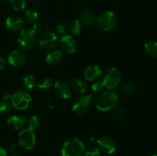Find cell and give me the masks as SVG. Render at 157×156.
Returning a JSON list of instances; mask_svg holds the SVG:
<instances>
[{"label": "cell", "mask_w": 157, "mask_h": 156, "mask_svg": "<svg viewBox=\"0 0 157 156\" xmlns=\"http://www.w3.org/2000/svg\"><path fill=\"white\" fill-rule=\"evenodd\" d=\"M32 29L35 34H38L39 32H41V31L42 30V26H41V24H38V23H35L33 24V27H32Z\"/></svg>", "instance_id": "d6a6232c"}, {"label": "cell", "mask_w": 157, "mask_h": 156, "mask_svg": "<svg viewBox=\"0 0 157 156\" xmlns=\"http://www.w3.org/2000/svg\"><path fill=\"white\" fill-rule=\"evenodd\" d=\"M26 120L25 118L20 116H12L9 117L7 120V124L9 128L15 130H18L25 126Z\"/></svg>", "instance_id": "e0dca14e"}, {"label": "cell", "mask_w": 157, "mask_h": 156, "mask_svg": "<svg viewBox=\"0 0 157 156\" xmlns=\"http://www.w3.org/2000/svg\"><path fill=\"white\" fill-rule=\"evenodd\" d=\"M5 66H6V61L4 58H0V70L4 68Z\"/></svg>", "instance_id": "d590c367"}, {"label": "cell", "mask_w": 157, "mask_h": 156, "mask_svg": "<svg viewBox=\"0 0 157 156\" xmlns=\"http://www.w3.org/2000/svg\"><path fill=\"white\" fill-rule=\"evenodd\" d=\"M121 76H122L121 71L117 68L116 67L110 68V70H107L103 78L104 87L110 90L116 88L121 84Z\"/></svg>", "instance_id": "52a82bcc"}, {"label": "cell", "mask_w": 157, "mask_h": 156, "mask_svg": "<svg viewBox=\"0 0 157 156\" xmlns=\"http://www.w3.org/2000/svg\"><path fill=\"white\" fill-rule=\"evenodd\" d=\"M17 42L18 46L23 50L32 49L36 43V34L32 29H22L20 32Z\"/></svg>", "instance_id": "277c9868"}, {"label": "cell", "mask_w": 157, "mask_h": 156, "mask_svg": "<svg viewBox=\"0 0 157 156\" xmlns=\"http://www.w3.org/2000/svg\"><path fill=\"white\" fill-rule=\"evenodd\" d=\"M6 26L9 31L13 32H18L22 28L23 19L16 15L9 16L6 20Z\"/></svg>", "instance_id": "9a60e30c"}, {"label": "cell", "mask_w": 157, "mask_h": 156, "mask_svg": "<svg viewBox=\"0 0 157 156\" xmlns=\"http://www.w3.org/2000/svg\"><path fill=\"white\" fill-rule=\"evenodd\" d=\"M12 5V8L16 11H22L25 9L26 0H9Z\"/></svg>", "instance_id": "d4e9b609"}, {"label": "cell", "mask_w": 157, "mask_h": 156, "mask_svg": "<svg viewBox=\"0 0 157 156\" xmlns=\"http://www.w3.org/2000/svg\"><path fill=\"white\" fill-rule=\"evenodd\" d=\"M71 87L78 93H84L87 90V86L86 83L81 78H74L71 81Z\"/></svg>", "instance_id": "d6986e66"}, {"label": "cell", "mask_w": 157, "mask_h": 156, "mask_svg": "<svg viewBox=\"0 0 157 156\" xmlns=\"http://www.w3.org/2000/svg\"><path fill=\"white\" fill-rule=\"evenodd\" d=\"M12 106L17 110H26L32 102V96L25 90H18L11 96Z\"/></svg>", "instance_id": "5b68a950"}, {"label": "cell", "mask_w": 157, "mask_h": 156, "mask_svg": "<svg viewBox=\"0 0 157 156\" xmlns=\"http://www.w3.org/2000/svg\"><path fill=\"white\" fill-rule=\"evenodd\" d=\"M114 116L118 120H124L127 117V111L124 108H120L116 110Z\"/></svg>", "instance_id": "1f68e13d"}, {"label": "cell", "mask_w": 157, "mask_h": 156, "mask_svg": "<svg viewBox=\"0 0 157 156\" xmlns=\"http://www.w3.org/2000/svg\"><path fill=\"white\" fill-rule=\"evenodd\" d=\"M8 61L14 67H19L23 65L26 61V54L23 50H15L9 54Z\"/></svg>", "instance_id": "4fadbf2b"}, {"label": "cell", "mask_w": 157, "mask_h": 156, "mask_svg": "<svg viewBox=\"0 0 157 156\" xmlns=\"http://www.w3.org/2000/svg\"><path fill=\"white\" fill-rule=\"evenodd\" d=\"M67 30H68V27H67V24L63 22L59 23L56 26V28H55V32H56V33L58 35H62V36L63 35H65Z\"/></svg>", "instance_id": "f1b7e54d"}, {"label": "cell", "mask_w": 157, "mask_h": 156, "mask_svg": "<svg viewBox=\"0 0 157 156\" xmlns=\"http://www.w3.org/2000/svg\"><path fill=\"white\" fill-rule=\"evenodd\" d=\"M97 144L99 146L100 149L106 154H112L116 150V143L111 138L108 136H104L98 139Z\"/></svg>", "instance_id": "7c38bea8"}, {"label": "cell", "mask_w": 157, "mask_h": 156, "mask_svg": "<svg viewBox=\"0 0 157 156\" xmlns=\"http://www.w3.org/2000/svg\"><path fill=\"white\" fill-rule=\"evenodd\" d=\"M54 90L58 97L67 99L71 96L72 89L69 84L62 80H56L54 84Z\"/></svg>", "instance_id": "30bf717a"}, {"label": "cell", "mask_w": 157, "mask_h": 156, "mask_svg": "<svg viewBox=\"0 0 157 156\" xmlns=\"http://www.w3.org/2000/svg\"><path fill=\"white\" fill-rule=\"evenodd\" d=\"M95 15L91 10L88 9H83L80 12V21L84 25L91 26L95 22Z\"/></svg>", "instance_id": "2e32d148"}, {"label": "cell", "mask_w": 157, "mask_h": 156, "mask_svg": "<svg viewBox=\"0 0 157 156\" xmlns=\"http://www.w3.org/2000/svg\"><path fill=\"white\" fill-rule=\"evenodd\" d=\"M0 156H7V151L1 145H0Z\"/></svg>", "instance_id": "e575fe53"}, {"label": "cell", "mask_w": 157, "mask_h": 156, "mask_svg": "<svg viewBox=\"0 0 157 156\" xmlns=\"http://www.w3.org/2000/svg\"><path fill=\"white\" fill-rule=\"evenodd\" d=\"M98 139L97 138L95 137H92L91 139H90V142H91L92 144H97V142H98Z\"/></svg>", "instance_id": "8d00e7d4"}, {"label": "cell", "mask_w": 157, "mask_h": 156, "mask_svg": "<svg viewBox=\"0 0 157 156\" xmlns=\"http://www.w3.org/2000/svg\"><path fill=\"white\" fill-rule=\"evenodd\" d=\"M61 50L66 54H73L76 51L77 42L71 35H63L59 41Z\"/></svg>", "instance_id": "8fae6325"}, {"label": "cell", "mask_w": 157, "mask_h": 156, "mask_svg": "<svg viewBox=\"0 0 157 156\" xmlns=\"http://www.w3.org/2000/svg\"><path fill=\"white\" fill-rule=\"evenodd\" d=\"M52 85H53V81L50 78L48 77L42 78L37 84L38 88L41 89V90H48V89L51 88Z\"/></svg>", "instance_id": "484cf974"}, {"label": "cell", "mask_w": 157, "mask_h": 156, "mask_svg": "<svg viewBox=\"0 0 157 156\" xmlns=\"http://www.w3.org/2000/svg\"><path fill=\"white\" fill-rule=\"evenodd\" d=\"M84 156H100V149L95 146H90L84 151Z\"/></svg>", "instance_id": "83f0119b"}, {"label": "cell", "mask_w": 157, "mask_h": 156, "mask_svg": "<svg viewBox=\"0 0 157 156\" xmlns=\"http://www.w3.org/2000/svg\"><path fill=\"white\" fill-rule=\"evenodd\" d=\"M91 95H81L75 99L72 105V110L75 113L82 115L87 113L91 102Z\"/></svg>", "instance_id": "9c48e42d"}, {"label": "cell", "mask_w": 157, "mask_h": 156, "mask_svg": "<svg viewBox=\"0 0 157 156\" xmlns=\"http://www.w3.org/2000/svg\"><path fill=\"white\" fill-rule=\"evenodd\" d=\"M18 141L21 148L26 150L32 149L36 144V136L34 130L29 128L21 130L18 134Z\"/></svg>", "instance_id": "8992f818"}, {"label": "cell", "mask_w": 157, "mask_h": 156, "mask_svg": "<svg viewBox=\"0 0 157 156\" xmlns=\"http://www.w3.org/2000/svg\"><path fill=\"white\" fill-rule=\"evenodd\" d=\"M40 125V119L38 116H33L30 118L29 121V128L31 129L34 130L38 128V125Z\"/></svg>", "instance_id": "f546056e"}, {"label": "cell", "mask_w": 157, "mask_h": 156, "mask_svg": "<svg viewBox=\"0 0 157 156\" xmlns=\"http://www.w3.org/2000/svg\"><path fill=\"white\" fill-rule=\"evenodd\" d=\"M11 110H12V106L9 102H8L7 101L0 102V115L6 116V115L9 114Z\"/></svg>", "instance_id": "4316f807"}, {"label": "cell", "mask_w": 157, "mask_h": 156, "mask_svg": "<svg viewBox=\"0 0 157 156\" xmlns=\"http://www.w3.org/2000/svg\"><path fill=\"white\" fill-rule=\"evenodd\" d=\"M10 156H18L17 154H15V155H10Z\"/></svg>", "instance_id": "f35d334b"}, {"label": "cell", "mask_w": 157, "mask_h": 156, "mask_svg": "<svg viewBox=\"0 0 157 156\" xmlns=\"http://www.w3.org/2000/svg\"><path fill=\"white\" fill-rule=\"evenodd\" d=\"M69 29L74 35H78L81 31V22L80 20L75 19L71 22Z\"/></svg>", "instance_id": "603a6c76"}, {"label": "cell", "mask_w": 157, "mask_h": 156, "mask_svg": "<svg viewBox=\"0 0 157 156\" xmlns=\"http://www.w3.org/2000/svg\"><path fill=\"white\" fill-rule=\"evenodd\" d=\"M95 22L98 30L101 32H109L116 27L117 18L116 15L111 11H104L98 15Z\"/></svg>", "instance_id": "3957f363"}, {"label": "cell", "mask_w": 157, "mask_h": 156, "mask_svg": "<svg viewBox=\"0 0 157 156\" xmlns=\"http://www.w3.org/2000/svg\"><path fill=\"white\" fill-rule=\"evenodd\" d=\"M136 90V86L133 81H127L122 87V90L125 94H132Z\"/></svg>", "instance_id": "cb8c5ba5"}, {"label": "cell", "mask_w": 157, "mask_h": 156, "mask_svg": "<svg viewBox=\"0 0 157 156\" xmlns=\"http://www.w3.org/2000/svg\"><path fill=\"white\" fill-rule=\"evenodd\" d=\"M152 156H157V154H153V155H152Z\"/></svg>", "instance_id": "ab89813d"}, {"label": "cell", "mask_w": 157, "mask_h": 156, "mask_svg": "<svg viewBox=\"0 0 157 156\" xmlns=\"http://www.w3.org/2000/svg\"><path fill=\"white\" fill-rule=\"evenodd\" d=\"M22 83L25 88L27 89V90H32V89H33L34 87L37 85V84H38L36 76H34L33 74H29L27 75V76H25V77L23 78Z\"/></svg>", "instance_id": "44dd1931"}, {"label": "cell", "mask_w": 157, "mask_h": 156, "mask_svg": "<svg viewBox=\"0 0 157 156\" xmlns=\"http://www.w3.org/2000/svg\"><path fill=\"white\" fill-rule=\"evenodd\" d=\"M9 152L11 155H15L18 152V148L15 145H12L9 148Z\"/></svg>", "instance_id": "836d02e7"}, {"label": "cell", "mask_w": 157, "mask_h": 156, "mask_svg": "<svg viewBox=\"0 0 157 156\" xmlns=\"http://www.w3.org/2000/svg\"><path fill=\"white\" fill-rule=\"evenodd\" d=\"M102 75L101 68L97 64H92L86 67L84 70V77L88 81H95Z\"/></svg>", "instance_id": "5bb4252c"}, {"label": "cell", "mask_w": 157, "mask_h": 156, "mask_svg": "<svg viewBox=\"0 0 157 156\" xmlns=\"http://www.w3.org/2000/svg\"><path fill=\"white\" fill-rule=\"evenodd\" d=\"M91 88L95 92H100L104 88V84L103 82V80H97L94 82V84H92Z\"/></svg>", "instance_id": "4dcf8cb0"}, {"label": "cell", "mask_w": 157, "mask_h": 156, "mask_svg": "<svg viewBox=\"0 0 157 156\" xmlns=\"http://www.w3.org/2000/svg\"><path fill=\"white\" fill-rule=\"evenodd\" d=\"M1 2H5V1H9V0H0Z\"/></svg>", "instance_id": "74e56055"}, {"label": "cell", "mask_w": 157, "mask_h": 156, "mask_svg": "<svg viewBox=\"0 0 157 156\" xmlns=\"http://www.w3.org/2000/svg\"><path fill=\"white\" fill-rule=\"evenodd\" d=\"M144 50L148 56L152 58H157V42L148 41L144 44Z\"/></svg>", "instance_id": "ffe728a7"}, {"label": "cell", "mask_w": 157, "mask_h": 156, "mask_svg": "<svg viewBox=\"0 0 157 156\" xmlns=\"http://www.w3.org/2000/svg\"><path fill=\"white\" fill-rule=\"evenodd\" d=\"M85 147L80 139L77 138H70L63 144L61 148L62 156H83Z\"/></svg>", "instance_id": "7a4b0ae2"}, {"label": "cell", "mask_w": 157, "mask_h": 156, "mask_svg": "<svg viewBox=\"0 0 157 156\" xmlns=\"http://www.w3.org/2000/svg\"><path fill=\"white\" fill-rule=\"evenodd\" d=\"M62 58V52L60 51V50H52L46 56L45 61L50 65H56L61 62Z\"/></svg>", "instance_id": "ac0fdd59"}, {"label": "cell", "mask_w": 157, "mask_h": 156, "mask_svg": "<svg viewBox=\"0 0 157 156\" xmlns=\"http://www.w3.org/2000/svg\"><path fill=\"white\" fill-rule=\"evenodd\" d=\"M119 104V97L115 92L105 91L97 99L96 107L98 110L107 112L117 108Z\"/></svg>", "instance_id": "6da1fadb"}, {"label": "cell", "mask_w": 157, "mask_h": 156, "mask_svg": "<svg viewBox=\"0 0 157 156\" xmlns=\"http://www.w3.org/2000/svg\"><path fill=\"white\" fill-rule=\"evenodd\" d=\"M38 19V12L35 10H29L25 12L23 18V21L26 24H35Z\"/></svg>", "instance_id": "7402d4cb"}, {"label": "cell", "mask_w": 157, "mask_h": 156, "mask_svg": "<svg viewBox=\"0 0 157 156\" xmlns=\"http://www.w3.org/2000/svg\"><path fill=\"white\" fill-rule=\"evenodd\" d=\"M38 44L43 50H52L58 44V37L54 32H46L41 35Z\"/></svg>", "instance_id": "ba28073f"}]
</instances>
